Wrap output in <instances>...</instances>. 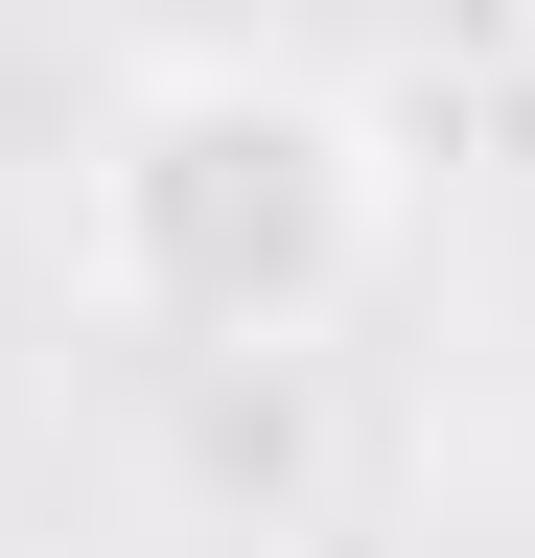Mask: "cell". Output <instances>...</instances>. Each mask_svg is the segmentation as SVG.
<instances>
[{
	"label": "cell",
	"mask_w": 535,
	"mask_h": 558,
	"mask_svg": "<svg viewBox=\"0 0 535 558\" xmlns=\"http://www.w3.org/2000/svg\"><path fill=\"white\" fill-rule=\"evenodd\" d=\"M396 163L326 70H141L94 117V303L163 349H303L373 279Z\"/></svg>",
	"instance_id": "cell-1"
}]
</instances>
